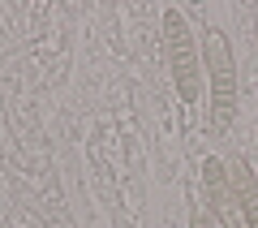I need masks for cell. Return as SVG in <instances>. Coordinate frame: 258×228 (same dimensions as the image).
I'll use <instances>...</instances> for the list:
<instances>
[{
  "mask_svg": "<svg viewBox=\"0 0 258 228\" xmlns=\"http://www.w3.org/2000/svg\"><path fill=\"white\" fill-rule=\"evenodd\" d=\"M189 228H220V219L211 215L207 202H189Z\"/></svg>",
  "mask_w": 258,
  "mask_h": 228,
  "instance_id": "5",
  "label": "cell"
},
{
  "mask_svg": "<svg viewBox=\"0 0 258 228\" xmlns=\"http://www.w3.org/2000/svg\"><path fill=\"white\" fill-rule=\"evenodd\" d=\"M220 228H224V224H220Z\"/></svg>",
  "mask_w": 258,
  "mask_h": 228,
  "instance_id": "6",
  "label": "cell"
},
{
  "mask_svg": "<svg viewBox=\"0 0 258 228\" xmlns=\"http://www.w3.org/2000/svg\"><path fill=\"white\" fill-rule=\"evenodd\" d=\"M203 73L211 82V91H207V129L215 138H224L237 121V61H232V43L224 30H207Z\"/></svg>",
  "mask_w": 258,
  "mask_h": 228,
  "instance_id": "1",
  "label": "cell"
},
{
  "mask_svg": "<svg viewBox=\"0 0 258 228\" xmlns=\"http://www.w3.org/2000/svg\"><path fill=\"white\" fill-rule=\"evenodd\" d=\"M164 56H168V73H172L181 103L194 108L203 95V47H198V35L189 30V18L172 5L164 9Z\"/></svg>",
  "mask_w": 258,
  "mask_h": 228,
  "instance_id": "2",
  "label": "cell"
},
{
  "mask_svg": "<svg viewBox=\"0 0 258 228\" xmlns=\"http://www.w3.org/2000/svg\"><path fill=\"white\" fill-rule=\"evenodd\" d=\"M228 181H232V198H237V215L245 219V228H258V173L249 168L245 155H228Z\"/></svg>",
  "mask_w": 258,
  "mask_h": 228,
  "instance_id": "4",
  "label": "cell"
},
{
  "mask_svg": "<svg viewBox=\"0 0 258 228\" xmlns=\"http://www.w3.org/2000/svg\"><path fill=\"white\" fill-rule=\"evenodd\" d=\"M203 202L211 207V215L220 219L224 228H232L237 198H232V181H228V164H224V155H207L203 159Z\"/></svg>",
  "mask_w": 258,
  "mask_h": 228,
  "instance_id": "3",
  "label": "cell"
}]
</instances>
